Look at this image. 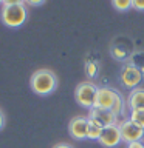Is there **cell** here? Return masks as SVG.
I'll return each instance as SVG.
<instances>
[{"mask_svg": "<svg viewBox=\"0 0 144 148\" xmlns=\"http://www.w3.org/2000/svg\"><path fill=\"white\" fill-rule=\"evenodd\" d=\"M104 148H115L118 147L121 142H123V139H121V131H119V125H110V127H105L102 130V134L99 137V140Z\"/></svg>", "mask_w": 144, "mask_h": 148, "instance_id": "52a82bcc", "label": "cell"}, {"mask_svg": "<svg viewBox=\"0 0 144 148\" xmlns=\"http://www.w3.org/2000/svg\"><path fill=\"white\" fill-rule=\"evenodd\" d=\"M87 128H88V117H85V116H74L68 123L70 136L76 140H85Z\"/></svg>", "mask_w": 144, "mask_h": 148, "instance_id": "ba28073f", "label": "cell"}, {"mask_svg": "<svg viewBox=\"0 0 144 148\" xmlns=\"http://www.w3.org/2000/svg\"><path fill=\"white\" fill-rule=\"evenodd\" d=\"M101 73V63L99 60H87L85 62V74L88 76V79H96Z\"/></svg>", "mask_w": 144, "mask_h": 148, "instance_id": "5bb4252c", "label": "cell"}, {"mask_svg": "<svg viewBox=\"0 0 144 148\" xmlns=\"http://www.w3.org/2000/svg\"><path fill=\"white\" fill-rule=\"evenodd\" d=\"M118 96V90L111 86H101L98 90V94H96V102H95V106H99V108H107L110 110L113 102Z\"/></svg>", "mask_w": 144, "mask_h": 148, "instance_id": "30bf717a", "label": "cell"}, {"mask_svg": "<svg viewBox=\"0 0 144 148\" xmlns=\"http://www.w3.org/2000/svg\"><path fill=\"white\" fill-rule=\"evenodd\" d=\"M0 5H3V0H0Z\"/></svg>", "mask_w": 144, "mask_h": 148, "instance_id": "cb8c5ba5", "label": "cell"}, {"mask_svg": "<svg viewBox=\"0 0 144 148\" xmlns=\"http://www.w3.org/2000/svg\"><path fill=\"white\" fill-rule=\"evenodd\" d=\"M130 120L133 123H136L138 127H141L144 130V108H136V110H130Z\"/></svg>", "mask_w": 144, "mask_h": 148, "instance_id": "2e32d148", "label": "cell"}, {"mask_svg": "<svg viewBox=\"0 0 144 148\" xmlns=\"http://www.w3.org/2000/svg\"><path fill=\"white\" fill-rule=\"evenodd\" d=\"M130 65H133L135 68H138L139 71L144 74V49H138V51H133V54L130 56L129 62Z\"/></svg>", "mask_w": 144, "mask_h": 148, "instance_id": "9a60e30c", "label": "cell"}, {"mask_svg": "<svg viewBox=\"0 0 144 148\" xmlns=\"http://www.w3.org/2000/svg\"><path fill=\"white\" fill-rule=\"evenodd\" d=\"M144 80V74L139 71L138 68H135L133 65L130 63H124L123 68L119 71V82L121 85L127 90H135V88H139V85Z\"/></svg>", "mask_w": 144, "mask_h": 148, "instance_id": "277c9868", "label": "cell"}, {"mask_svg": "<svg viewBox=\"0 0 144 148\" xmlns=\"http://www.w3.org/2000/svg\"><path fill=\"white\" fill-rule=\"evenodd\" d=\"M127 148H144V142L143 140H138V142L127 143Z\"/></svg>", "mask_w": 144, "mask_h": 148, "instance_id": "ffe728a7", "label": "cell"}, {"mask_svg": "<svg viewBox=\"0 0 144 148\" xmlns=\"http://www.w3.org/2000/svg\"><path fill=\"white\" fill-rule=\"evenodd\" d=\"M119 131H121V139L125 143H132L143 140L144 137V130L141 127H138L136 123H133L130 119H125L123 122H119Z\"/></svg>", "mask_w": 144, "mask_h": 148, "instance_id": "8992f818", "label": "cell"}, {"mask_svg": "<svg viewBox=\"0 0 144 148\" xmlns=\"http://www.w3.org/2000/svg\"><path fill=\"white\" fill-rule=\"evenodd\" d=\"M23 0H3V5H22Z\"/></svg>", "mask_w": 144, "mask_h": 148, "instance_id": "7402d4cb", "label": "cell"}, {"mask_svg": "<svg viewBox=\"0 0 144 148\" xmlns=\"http://www.w3.org/2000/svg\"><path fill=\"white\" fill-rule=\"evenodd\" d=\"M104 127L95 119L88 117V128H87V139L88 140H99Z\"/></svg>", "mask_w": 144, "mask_h": 148, "instance_id": "7c38bea8", "label": "cell"}, {"mask_svg": "<svg viewBox=\"0 0 144 148\" xmlns=\"http://www.w3.org/2000/svg\"><path fill=\"white\" fill-rule=\"evenodd\" d=\"M132 9L135 11H144V0H132Z\"/></svg>", "mask_w": 144, "mask_h": 148, "instance_id": "d6986e66", "label": "cell"}, {"mask_svg": "<svg viewBox=\"0 0 144 148\" xmlns=\"http://www.w3.org/2000/svg\"><path fill=\"white\" fill-rule=\"evenodd\" d=\"M28 18V8L22 5H3L0 9V20L8 28H20Z\"/></svg>", "mask_w": 144, "mask_h": 148, "instance_id": "7a4b0ae2", "label": "cell"}, {"mask_svg": "<svg viewBox=\"0 0 144 148\" xmlns=\"http://www.w3.org/2000/svg\"><path fill=\"white\" fill-rule=\"evenodd\" d=\"M59 80L54 71L48 68H40L33 73L30 79V88L37 96H50L57 90Z\"/></svg>", "mask_w": 144, "mask_h": 148, "instance_id": "6da1fadb", "label": "cell"}, {"mask_svg": "<svg viewBox=\"0 0 144 148\" xmlns=\"http://www.w3.org/2000/svg\"><path fill=\"white\" fill-rule=\"evenodd\" d=\"M5 123H6V116H5L3 110L0 108V130H3V128H5Z\"/></svg>", "mask_w": 144, "mask_h": 148, "instance_id": "44dd1931", "label": "cell"}, {"mask_svg": "<svg viewBox=\"0 0 144 148\" xmlns=\"http://www.w3.org/2000/svg\"><path fill=\"white\" fill-rule=\"evenodd\" d=\"M127 106L129 110L144 108V88H135L127 96Z\"/></svg>", "mask_w": 144, "mask_h": 148, "instance_id": "8fae6325", "label": "cell"}, {"mask_svg": "<svg viewBox=\"0 0 144 148\" xmlns=\"http://www.w3.org/2000/svg\"><path fill=\"white\" fill-rule=\"evenodd\" d=\"M111 6L119 12H127L132 9V0H111Z\"/></svg>", "mask_w": 144, "mask_h": 148, "instance_id": "e0dca14e", "label": "cell"}, {"mask_svg": "<svg viewBox=\"0 0 144 148\" xmlns=\"http://www.w3.org/2000/svg\"><path fill=\"white\" fill-rule=\"evenodd\" d=\"M98 90H99V86L95 82H91V80L81 82L76 86V90H74V99H76L78 105L85 110H91L96 102Z\"/></svg>", "mask_w": 144, "mask_h": 148, "instance_id": "3957f363", "label": "cell"}, {"mask_svg": "<svg viewBox=\"0 0 144 148\" xmlns=\"http://www.w3.org/2000/svg\"><path fill=\"white\" fill-rule=\"evenodd\" d=\"M88 117L90 119H95L98 120L102 127H110V125H116L119 123V119L111 113V110H107V108H99V106H93L88 113Z\"/></svg>", "mask_w": 144, "mask_h": 148, "instance_id": "9c48e42d", "label": "cell"}, {"mask_svg": "<svg viewBox=\"0 0 144 148\" xmlns=\"http://www.w3.org/2000/svg\"><path fill=\"white\" fill-rule=\"evenodd\" d=\"M125 105H127V102L124 100V96L118 91V96H116V99H115V102H113V105H111L110 110H111V113L119 119V116H123L125 113Z\"/></svg>", "mask_w": 144, "mask_h": 148, "instance_id": "4fadbf2b", "label": "cell"}, {"mask_svg": "<svg viewBox=\"0 0 144 148\" xmlns=\"http://www.w3.org/2000/svg\"><path fill=\"white\" fill-rule=\"evenodd\" d=\"M53 148H73V147L70 145V143H67V142H60V143H56Z\"/></svg>", "mask_w": 144, "mask_h": 148, "instance_id": "603a6c76", "label": "cell"}, {"mask_svg": "<svg viewBox=\"0 0 144 148\" xmlns=\"http://www.w3.org/2000/svg\"><path fill=\"white\" fill-rule=\"evenodd\" d=\"M46 2V0H23V3L26 6H31V8H37V6H42Z\"/></svg>", "mask_w": 144, "mask_h": 148, "instance_id": "ac0fdd59", "label": "cell"}, {"mask_svg": "<svg viewBox=\"0 0 144 148\" xmlns=\"http://www.w3.org/2000/svg\"><path fill=\"white\" fill-rule=\"evenodd\" d=\"M110 56L113 57L116 62H121V63H127L130 56L133 54V45L132 42L125 37H119V39H115L110 45Z\"/></svg>", "mask_w": 144, "mask_h": 148, "instance_id": "5b68a950", "label": "cell"}]
</instances>
